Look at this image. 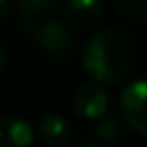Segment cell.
Returning <instances> with one entry per match:
<instances>
[{
	"mask_svg": "<svg viewBox=\"0 0 147 147\" xmlns=\"http://www.w3.org/2000/svg\"><path fill=\"white\" fill-rule=\"evenodd\" d=\"M106 13V7L97 0H65L61 5V15L67 24L76 28H89L97 24Z\"/></svg>",
	"mask_w": 147,
	"mask_h": 147,
	"instance_id": "5b68a950",
	"label": "cell"
},
{
	"mask_svg": "<svg viewBox=\"0 0 147 147\" xmlns=\"http://www.w3.org/2000/svg\"><path fill=\"white\" fill-rule=\"evenodd\" d=\"M37 130L20 115H2L0 119V147H30Z\"/></svg>",
	"mask_w": 147,
	"mask_h": 147,
	"instance_id": "8992f818",
	"label": "cell"
},
{
	"mask_svg": "<svg viewBox=\"0 0 147 147\" xmlns=\"http://www.w3.org/2000/svg\"><path fill=\"white\" fill-rule=\"evenodd\" d=\"M0 7H2V15H0V22H5V20H7V15H9L11 2H9V0H2V2H0Z\"/></svg>",
	"mask_w": 147,
	"mask_h": 147,
	"instance_id": "7c38bea8",
	"label": "cell"
},
{
	"mask_svg": "<svg viewBox=\"0 0 147 147\" xmlns=\"http://www.w3.org/2000/svg\"><path fill=\"white\" fill-rule=\"evenodd\" d=\"M37 136L46 147H65L71 138V125L63 115H43L35 125Z\"/></svg>",
	"mask_w": 147,
	"mask_h": 147,
	"instance_id": "52a82bcc",
	"label": "cell"
},
{
	"mask_svg": "<svg viewBox=\"0 0 147 147\" xmlns=\"http://www.w3.org/2000/svg\"><path fill=\"white\" fill-rule=\"evenodd\" d=\"M119 113L128 128L147 138V78L132 80L119 93Z\"/></svg>",
	"mask_w": 147,
	"mask_h": 147,
	"instance_id": "3957f363",
	"label": "cell"
},
{
	"mask_svg": "<svg viewBox=\"0 0 147 147\" xmlns=\"http://www.w3.org/2000/svg\"><path fill=\"white\" fill-rule=\"evenodd\" d=\"M18 30L22 32L24 39L35 41L46 59L63 61L71 54V48H74L71 30L59 18L22 13V18L18 22Z\"/></svg>",
	"mask_w": 147,
	"mask_h": 147,
	"instance_id": "7a4b0ae2",
	"label": "cell"
},
{
	"mask_svg": "<svg viewBox=\"0 0 147 147\" xmlns=\"http://www.w3.org/2000/svg\"><path fill=\"white\" fill-rule=\"evenodd\" d=\"M93 134L100 138L102 145H108V143H117L121 138V123L115 115H106L102 119L93 121Z\"/></svg>",
	"mask_w": 147,
	"mask_h": 147,
	"instance_id": "ba28073f",
	"label": "cell"
},
{
	"mask_svg": "<svg viewBox=\"0 0 147 147\" xmlns=\"http://www.w3.org/2000/svg\"><path fill=\"white\" fill-rule=\"evenodd\" d=\"M71 108L87 121H97L108 115V91L100 82H82L71 95Z\"/></svg>",
	"mask_w": 147,
	"mask_h": 147,
	"instance_id": "277c9868",
	"label": "cell"
},
{
	"mask_svg": "<svg viewBox=\"0 0 147 147\" xmlns=\"http://www.w3.org/2000/svg\"><path fill=\"white\" fill-rule=\"evenodd\" d=\"M115 9L125 20L147 26V0H115Z\"/></svg>",
	"mask_w": 147,
	"mask_h": 147,
	"instance_id": "9c48e42d",
	"label": "cell"
},
{
	"mask_svg": "<svg viewBox=\"0 0 147 147\" xmlns=\"http://www.w3.org/2000/svg\"><path fill=\"white\" fill-rule=\"evenodd\" d=\"M71 147H106V145H102L100 141H80V143H74Z\"/></svg>",
	"mask_w": 147,
	"mask_h": 147,
	"instance_id": "8fae6325",
	"label": "cell"
},
{
	"mask_svg": "<svg viewBox=\"0 0 147 147\" xmlns=\"http://www.w3.org/2000/svg\"><path fill=\"white\" fill-rule=\"evenodd\" d=\"M22 13H30V15H48L50 11L56 9L54 0H22L20 2Z\"/></svg>",
	"mask_w": 147,
	"mask_h": 147,
	"instance_id": "30bf717a",
	"label": "cell"
},
{
	"mask_svg": "<svg viewBox=\"0 0 147 147\" xmlns=\"http://www.w3.org/2000/svg\"><path fill=\"white\" fill-rule=\"evenodd\" d=\"M136 63V39L125 26L108 24L89 39L82 54V65L95 82H119Z\"/></svg>",
	"mask_w": 147,
	"mask_h": 147,
	"instance_id": "6da1fadb",
	"label": "cell"
}]
</instances>
